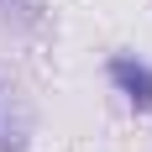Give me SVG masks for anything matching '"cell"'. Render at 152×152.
Segmentation results:
<instances>
[{
  "label": "cell",
  "mask_w": 152,
  "mask_h": 152,
  "mask_svg": "<svg viewBox=\"0 0 152 152\" xmlns=\"http://www.w3.org/2000/svg\"><path fill=\"white\" fill-rule=\"evenodd\" d=\"M110 79H115V89H121L137 110H152V68L142 58H126V53L110 58Z\"/></svg>",
  "instance_id": "obj_1"
},
{
  "label": "cell",
  "mask_w": 152,
  "mask_h": 152,
  "mask_svg": "<svg viewBox=\"0 0 152 152\" xmlns=\"http://www.w3.org/2000/svg\"><path fill=\"white\" fill-rule=\"evenodd\" d=\"M21 147H26V115H21L16 89L0 84V152H21Z\"/></svg>",
  "instance_id": "obj_2"
}]
</instances>
